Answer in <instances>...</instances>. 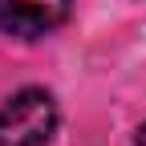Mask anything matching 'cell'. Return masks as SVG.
<instances>
[{
    "label": "cell",
    "mask_w": 146,
    "mask_h": 146,
    "mask_svg": "<svg viewBox=\"0 0 146 146\" xmlns=\"http://www.w3.org/2000/svg\"><path fill=\"white\" fill-rule=\"evenodd\" d=\"M57 130V102L45 89H21L0 106V146H45Z\"/></svg>",
    "instance_id": "obj_1"
},
{
    "label": "cell",
    "mask_w": 146,
    "mask_h": 146,
    "mask_svg": "<svg viewBox=\"0 0 146 146\" xmlns=\"http://www.w3.org/2000/svg\"><path fill=\"white\" fill-rule=\"evenodd\" d=\"M138 146H146V126H142V130H138Z\"/></svg>",
    "instance_id": "obj_3"
},
{
    "label": "cell",
    "mask_w": 146,
    "mask_h": 146,
    "mask_svg": "<svg viewBox=\"0 0 146 146\" xmlns=\"http://www.w3.org/2000/svg\"><path fill=\"white\" fill-rule=\"evenodd\" d=\"M69 4L73 0H0V29L21 41L45 36L69 16Z\"/></svg>",
    "instance_id": "obj_2"
}]
</instances>
